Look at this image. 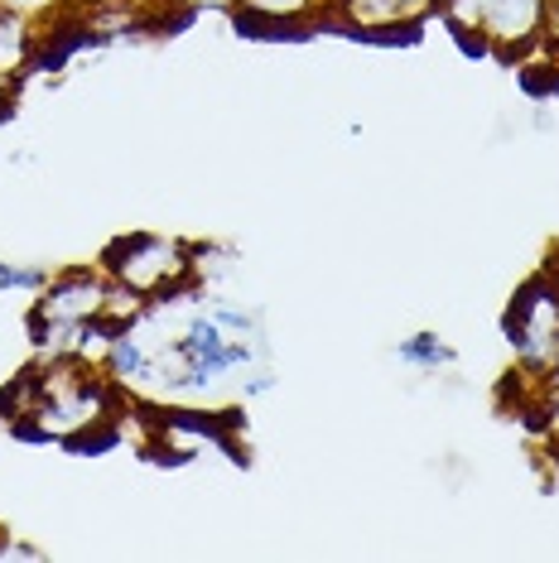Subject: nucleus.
I'll list each match as a JSON object with an SVG mask.
<instances>
[{
	"label": "nucleus",
	"mask_w": 559,
	"mask_h": 563,
	"mask_svg": "<svg viewBox=\"0 0 559 563\" xmlns=\"http://www.w3.org/2000/svg\"><path fill=\"white\" fill-rule=\"evenodd\" d=\"M101 271H107L117 285L135 289L140 299H169L188 285H202L194 275V246L174 236H121L111 241L107 255H101Z\"/></svg>",
	"instance_id": "1"
},
{
	"label": "nucleus",
	"mask_w": 559,
	"mask_h": 563,
	"mask_svg": "<svg viewBox=\"0 0 559 563\" xmlns=\"http://www.w3.org/2000/svg\"><path fill=\"white\" fill-rule=\"evenodd\" d=\"M506 338L516 352V371L526 376H550L559 362V265L550 261L516 289L506 309Z\"/></svg>",
	"instance_id": "2"
},
{
	"label": "nucleus",
	"mask_w": 559,
	"mask_h": 563,
	"mask_svg": "<svg viewBox=\"0 0 559 563\" xmlns=\"http://www.w3.org/2000/svg\"><path fill=\"white\" fill-rule=\"evenodd\" d=\"M111 299V275L101 265H73V271L48 275V285L34 294L30 318L44 323H101Z\"/></svg>",
	"instance_id": "3"
},
{
	"label": "nucleus",
	"mask_w": 559,
	"mask_h": 563,
	"mask_svg": "<svg viewBox=\"0 0 559 563\" xmlns=\"http://www.w3.org/2000/svg\"><path fill=\"white\" fill-rule=\"evenodd\" d=\"M545 0H492L478 30V48L502 63H530L540 54Z\"/></svg>",
	"instance_id": "4"
},
{
	"label": "nucleus",
	"mask_w": 559,
	"mask_h": 563,
	"mask_svg": "<svg viewBox=\"0 0 559 563\" xmlns=\"http://www.w3.org/2000/svg\"><path fill=\"white\" fill-rule=\"evenodd\" d=\"M429 15H439V0H333L319 30L338 24L342 34H372V40H391V34H415Z\"/></svg>",
	"instance_id": "5"
},
{
	"label": "nucleus",
	"mask_w": 559,
	"mask_h": 563,
	"mask_svg": "<svg viewBox=\"0 0 559 563\" xmlns=\"http://www.w3.org/2000/svg\"><path fill=\"white\" fill-rule=\"evenodd\" d=\"M328 5L333 0H232V15L251 34H304L319 30Z\"/></svg>",
	"instance_id": "6"
},
{
	"label": "nucleus",
	"mask_w": 559,
	"mask_h": 563,
	"mask_svg": "<svg viewBox=\"0 0 559 563\" xmlns=\"http://www.w3.org/2000/svg\"><path fill=\"white\" fill-rule=\"evenodd\" d=\"M40 58V24L20 10L0 5V78L20 82Z\"/></svg>",
	"instance_id": "7"
},
{
	"label": "nucleus",
	"mask_w": 559,
	"mask_h": 563,
	"mask_svg": "<svg viewBox=\"0 0 559 563\" xmlns=\"http://www.w3.org/2000/svg\"><path fill=\"white\" fill-rule=\"evenodd\" d=\"M396 362L410 366V371H425V376H435V371H449L459 356H453V347L443 338H435V332H415V338H405L396 347Z\"/></svg>",
	"instance_id": "8"
},
{
	"label": "nucleus",
	"mask_w": 559,
	"mask_h": 563,
	"mask_svg": "<svg viewBox=\"0 0 559 563\" xmlns=\"http://www.w3.org/2000/svg\"><path fill=\"white\" fill-rule=\"evenodd\" d=\"M492 0H439V20L459 34L463 44L478 48V30H482V15H487Z\"/></svg>",
	"instance_id": "9"
},
{
	"label": "nucleus",
	"mask_w": 559,
	"mask_h": 563,
	"mask_svg": "<svg viewBox=\"0 0 559 563\" xmlns=\"http://www.w3.org/2000/svg\"><path fill=\"white\" fill-rule=\"evenodd\" d=\"M536 58H550V68H559V0H545V30Z\"/></svg>",
	"instance_id": "10"
},
{
	"label": "nucleus",
	"mask_w": 559,
	"mask_h": 563,
	"mask_svg": "<svg viewBox=\"0 0 559 563\" xmlns=\"http://www.w3.org/2000/svg\"><path fill=\"white\" fill-rule=\"evenodd\" d=\"M545 448H550V453L559 457V395H550V400H545Z\"/></svg>",
	"instance_id": "11"
},
{
	"label": "nucleus",
	"mask_w": 559,
	"mask_h": 563,
	"mask_svg": "<svg viewBox=\"0 0 559 563\" xmlns=\"http://www.w3.org/2000/svg\"><path fill=\"white\" fill-rule=\"evenodd\" d=\"M164 5L184 10V15H194V10H232V0H164Z\"/></svg>",
	"instance_id": "12"
},
{
	"label": "nucleus",
	"mask_w": 559,
	"mask_h": 563,
	"mask_svg": "<svg viewBox=\"0 0 559 563\" xmlns=\"http://www.w3.org/2000/svg\"><path fill=\"white\" fill-rule=\"evenodd\" d=\"M555 265H559V261H555Z\"/></svg>",
	"instance_id": "13"
}]
</instances>
